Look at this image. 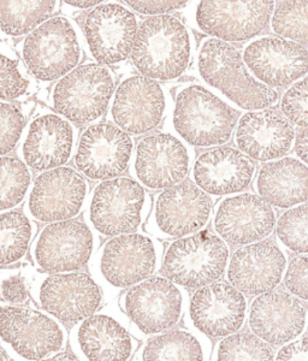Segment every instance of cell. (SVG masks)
<instances>
[{
    "label": "cell",
    "mask_w": 308,
    "mask_h": 361,
    "mask_svg": "<svg viewBox=\"0 0 308 361\" xmlns=\"http://www.w3.org/2000/svg\"><path fill=\"white\" fill-rule=\"evenodd\" d=\"M161 245L146 235H121L104 243L88 265L104 294L115 298L152 277L161 267Z\"/></svg>",
    "instance_id": "1"
},
{
    "label": "cell",
    "mask_w": 308,
    "mask_h": 361,
    "mask_svg": "<svg viewBox=\"0 0 308 361\" xmlns=\"http://www.w3.org/2000/svg\"><path fill=\"white\" fill-rule=\"evenodd\" d=\"M29 74L42 82H54L76 69L83 58V35L76 22L51 17L18 45Z\"/></svg>",
    "instance_id": "2"
},
{
    "label": "cell",
    "mask_w": 308,
    "mask_h": 361,
    "mask_svg": "<svg viewBox=\"0 0 308 361\" xmlns=\"http://www.w3.org/2000/svg\"><path fill=\"white\" fill-rule=\"evenodd\" d=\"M190 302L185 288L164 276H152L127 289L119 299V308L130 320L129 331L136 340L149 337L175 328Z\"/></svg>",
    "instance_id": "3"
},
{
    "label": "cell",
    "mask_w": 308,
    "mask_h": 361,
    "mask_svg": "<svg viewBox=\"0 0 308 361\" xmlns=\"http://www.w3.org/2000/svg\"><path fill=\"white\" fill-rule=\"evenodd\" d=\"M190 59V34L176 17H149L137 29L132 49L136 69L151 80L180 76Z\"/></svg>",
    "instance_id": "4"
},
{
    "label": "cell",
    "mask_w": 308,
    "mask_h": 361,
    "mask_svg": "<svg viewBox=\"0 0 308 361\" xmlns=\"http://www.w3.org/2000/svg\"><path fill=\"white\" fill-rule=\"evenodd\" d=\"M66 326L42 310L0 305V345L10 359L40 361L68 345Z\"/></svg>",
    "instance_id": "5"
},
{
    "label": "cell",
    "mask_w": 308,
    "mask_h": 361,
    "mask_svg": "<svg viewBox=\"0 0 308 361\" xmlns=\"http://www.w3.org/2000/svg\"><path fill=\"white\" fill-rule=\"evenodd\" d=\"M115 93V76L106 66L81 64L58 80L49 93L54 112L78 126H87L103 117Z\"/></svg>",
    "instance_id": "6"
},
{
    "label": "cell",
    "mask_w": 308,
    "mask_h": 361,
    "mask_svg": "<svg viewBox=\"0 0 308 361\" xmlns=\"http://www.w3.org/2000/svg\"><path fill=\"white\" fill-rule=\"evenodd\" d=\"M199 70L206 82L246 110L272 106L278 99L273 88L250 75L238 49L217 39H210L202 45Z\"/></svg>",
    "instance_id": "7"
},
{
    "label": "cell",
    "mask_w": 308,
    "mask_h": 361,
    "mask_svg": "<svg viewBox=\"0 0 308 361\" xmlns=\"http://www.w3.org/2000/svg\"><path fill=\"white\" fill-rule=\"evenodd\" d=\"M229 263V247L209 231L185 236L168 246L161 272L185 290H197L221 279Z\"/></svg>",
    "instance_id": "8"
},
{
    "label": "cell",
    "mask_w": 308,
    "mask_h": 361,
    "mask_svg": "<svg viewBox=\"0 0 308 361\" xmlns=\"http://www.w3.org/2000/svg\"><path fill=\"white\" fill-rule=\"evenodd\" d=\"M146 193L142 185L129 177L100 182L90 194L85 223L105 238L134 234L142 223Z\"/></svg>",
    "instance_id": "9"
},
{
    "label": "cell",
    "mask_w": 308,
    "mask_h": 361,
    "mask_svg": "<svg viewBox=\"0 0 308 361\" xmlns=\"http://www.w3.org/2000/svg\"><path fill=\"white\" fill-rule=\"evenodd\" d=\"M30 296L44 312L63 324H76L98 312L104 293L91 274H39L30 284Z\"/></svg>",
    "instance_id": "10"
},
{
    "label": "cell",
    "mask_w": 308,
    "mask_h": 361,
    "mask_svg": "<svg viewBox=\"0 0 308 361\" xmlns=\"http://www.w3.org/2000/svg\"><path fill=\"white\" fill-rule=\"evenodd\" d=\"M236 121L238 114L204 87H188L177 97L173 126L193 146L226 144L230 140Z\"/></svg>",
    "instance_id": "11"
},
{
    "label": "cell",
    "mask_w": 308,
    "mask_h": 361,
    "mask_svg": "<svg viewBox=\"0 0 308 361\" xmlns=\"http://www.w3.org/2000/svg\"><path fill=\"white\" fill-rule=\"evenodd\" d=\"M91 193L87 178L70 166L42 171L34 178L23 214L33 222H63L86 209Z\"/></svg>",
    "instance_id": "12"
},
{
    "label": "cell",
    "mask_w": 308,
    "mask_h": 361,
    "mask_svg": "<svg viewBox=\"0 0 308 361\" xmlns=\"http://www.w3.org/2000/svg\"><path fill=\"white\" fill-rule=\"evenodd\" d=\"M98 238L86 223L78 219L46 224L29 248L34 265L44 274L76 272L97 253Z\"/></svg>",
    "instance_id": "13"
},
{
    "label": "cell",
    "mask_w": 308,
    "mask_h": 361,
    "mask_svg": "<svg viewBox=\"0 0 308 361\" xmlns=\"http://www.w3.org/2000/svg\"><path fill=\"white\" fill-rule=\"evenodd\" d=\"M129 326L130 320L119 306H107L74 324L68 343L83 361H130L140 342Z\"/></svg>",
    "instance_id": "14"
},
{
    "label": "cell",
    "mask_w": 308,
    "mask_h": 361,
    "mask_svg": "<svg viewBox=\"0 0 308 361\" xmlns=\"http://www.w3.org/2000/svg\"><path fill=\"white\" fill-rule=\"evenodd\" d=\"M78 130L54 110L39 107L35 115L25 124L17 158L30 170L47 171L66 166L75 157Z\"/></svg>",
    "instance_id": "15"
},
{
    "label": "cell",
    "mask_w": 308,
    "mask_h": 361,
    "mask_svg": "<svg viewBox=\"0 0 308 361\" xmlns=\"http://www.w3.org/2000/svg\"><path fill=\"white\" fill-rule=\"evenodd\" d=\"M248 299L229 282L217 281L199 288L190 298L185 311V328L204 334L211 340H222L245 326Z\"/></svg>",
    "instance_id": "16"
},
{
    "label": "cell",
    "mask_w": 308,
    "mask_h": 361,
    "mask_svg": "<svg viewBox=\"0 0 308 361\" xmlns=\"http://www.w3.org/2000/svg\"><path fill=\"white\" fill-rule=\"evenodd\" d=\"M133 154V140L112 123L88 126L78 137L75 166L85 178L106 180L127 170Z\"/></svg>",
    "instance_id": "17"
},
{
    "label": "cell",
    "mask_w": 308,
    "mask_h": 361,
    "mask_svg": "<svg viewBox=\"0 0 308 361\" xmlns=\"http://www.w3.org/2000/svg\"><path fill=\"white\" fill-rule=\"evenodd\" d=\"M251 333L271 347H282L304 335L308 326V306L283 289L255 296L248 308Z\"/></svg>",
    "instance_id": "18"
},
{
    "label": "cell",
    "mask_w": 308,
    "mask_h": 361,
    "mask_svg": "<svg viewBox=\"0 0 308 361\" xmlns=\"http://www.w3.org/2000/svg\"><path fill=\"white\" fill-rule=\"evenodd\" d=\"M137 33L134 13L117 3H101L85 20L83 37L98 64L112 66L132 54Z\"/></svg>",
    "instance_id": "19"
},
{
    "label": "cell",
    "mask_w": 308,
    "mask_h": 361,
    "mask_svg": "<svg viewBox=\"0 0 308 361\" xmlns=\"http://www.w3.org/2000/svg\"><path fill=\"white\" fill-rule=\"evenodd\" d=\"M275 1H202L199 27L221 42H245L261 33L270 21Z\"/></svg>",
    "instance_id": "20"
},
{
    "label": "cell",
    "mask_w": 308,
    "mask_h": 361,
    "mask_svg": "<svg viewBox=\"0 0 308 361\" xmlns=\"http://www.w3.org/2000/svg\"><path fill=\"white\" fill-rule=\"evenodd\" d=\"M287 257L273 241L263 240L235 250L228 263L226 279L246 296H259L280 286Z\"/></svg>",
    "instance_id": "21"
},
{
    "label": "cell",
    "mask_w": 308,
    "mask_h": 361,
    "mask_svg": "<svg viewBox=\"0 0 308 361\" xmlns=\"http://www.w3.org/2000/svg\"><path fill=\"white\" fill-rule=\"evenodd\" d=\"M164 110L161 87L154 80L135 75L117 87L110 112L119 129L127 134L141 135L159 124Z\"/></svg>",
    "instance_id": "22"
},
{
    "label": "cell",
    "mask_w": 308,
    "mask_h": 361,
    "mask_svg": "<svg viewBox=\"0 0 308 361\" xmlns=\"http://www.w3.org/2000/svg\"><path fill=\"white\" fill-rule=\"evenodd\" d=\"M210 197L190 180L168 188L158 197L154 222L158 234L165 238H185L197 234L211 216Z\"/></svg>",
    "instance_id": "23"
},
{
    "label": "cell",
    "mask_w": 308,
    "mask_h": 361,
    "mask_svg": "<svg viewBox=\"0 0 308 361\" xmlns=\"http://www.w3.org/2000/svg\"><path fill=\"white\" fill-rule=\"evenodd\" d=\"M276 216L271 206L254 194L226 199L214 217V229L223 241L246 246L263 241L272 234Z\"/></svg>",
    "instance_id": "24"
},
{
    "label": "cell",
    "mask_w": 308,
    "mask_h": 361,
    "mask_svg": "<svg viewBox=\"0 0 308 361\" xmlns=\"http://www.w3.org/2000/svg\"><path fill=\"white\" fill-rule=\"evenodd\" d=\"M134 168L147 188H171L188 175L190 154L185 145L170 134L146 136L136 148Z\"/></svg>",
    "instance_id": "25"
},
{
    "label": "cell",
    "mask_w": 308,
    "mask_h": 361,
    "mask_svg": "<svg viewBox=\"0 0 308 361\" xmlns=\"http://www.w3.org/2000/svg\"><path fill=\"white\" fill-rule=\"evenodd\" d=\"M245 63L265 86L285 87L308 71V52L297 42L263 37L245 51Z\"/></svg>",
    "instance_id": "26"
},
{
    "label": "cell",
    "mask_w": 308,
    "mask_h": 361,
    "mask_svg": "<svg viewBox=\"0 0 308 361\" xmlns=\"http://www.w3.org/2000/svg\"><path fill=\"white\" fill-rule=\"evenodd\" d=\"M295 132L290 121L273 110L250 112L238 122L236 142L247 157L266 161L283 157Z\"/></svg>",
    "instance_id": "27"
},
{
    "label": "cell",
    "mask_w": 308,
    "mask_h": 361,
    "mask_svg": "<svg viewBox=\"0 0 308 361\" xmlns=\"http://www.w3.org/2000/svg\"><path fill=\"white\" fill-rule=\"evenodd\" d=\"M254 163L245 153L230 147L212 148L202 153L194 165V178L205 193L226 195L248 187Z\"/></svg>",
    "instance_id": "28"
},
{
    "label": "cell",
    "mask_w": 308,
    "mask_h": 361,
    "mask_svg": "<svg viewBox=\"0 0 308 361\" xmlns=\"http://www.w3.org/2000/svg\"><path fill=\"white\" fill-rule=\"evenodd\" d=\"M257 187L261 199L270 205L287 209L308 200V168L294 158L264 165Z\"/></svg>",
    "instance_id": "29"
},
{
    "label": "cell",
    "mask_w": 308,
    "mask_h": 361,
    "mask_svg": "<svg viewBox=\"0 0 308 361\" xmlns=\"http://www.w3.org/2000/svg\"><path fill=\"white\" fill-rule=\"evenodd\" d=\"M214 342L188 328H173L149 337L136 352V361H211Z\"/></svg>",
    "instance_id": "30"
},
{
    "label": "cell",
    "mask_w": 308,
    "mask_h": 361,
    "mask_svg": "<svg viewBox=\"0 0 308 361\" xmlns=\"http://www.w3.org/2000/svg\"><path fill=\"white\" fill-rule=\"evenodd\" d=\"M61 1H1L0 0V37L17 39L29 35L39 25L54 17Z\"/></svg>",
    "instance_id": "31"
},
{
    "label": "cell",
    "mask_w": 308,
    "mask_h": 361,
    "mask_svg": "<svg viewBox=\"0 0 308 361\" xmlns=\"http://www.w3.org/2000/svg\"><path fill=\"white\" fill-rule=\"evenodd\" d=\"M37 234V223L20 211L0 214V267L20 263Z\"/></svg>",
    "instance_id": "32"
},
{
    "label": "cell",
    "mask_w": 308,
    "mask_h": 361,
    "mask_svg": "<svg viewBox=\"0 0 308 361\" xmlns=\"http://www.w3.org/2000/svg\"><path fill=\"white\" fill-rule=\"evenodd\" d=\"M33 173L17 157H0V214L16 209L27 200Z\"/></svg>",
    "instance_id": "33"
},
{
    "label": "cell",
    "mask_w": 308,
    "mask_h": 361,
    "mask_svg": "<svg viewBox=\"0 0 308 361\" xmlns=\"http://www.w3.org/2000/svg\"><path fill=\"white\" fill-rule=\"evenodd\" d=\"M211 361H275V350L254 334L238 331L214 345Z\"/></svg>",
    "instance_id": "34"
},
{
    "label": "cell",
    "mask_w": 308,
    "mask_h": 361,
    "mask_svg": "<svg viewBox=\"0 0 308 361\" xmlns=\"http://www.w3.org/2000/svg\"><path fill=\"white\" fill-rule=\"evenodd\" d=\"M32 78L21 57L0 42V102H10L28 93Z\"/></svg>",
    "instance_id": "35"
},
{
    "label": "cell",
    "mask_w": 308,
    "mask_h": 361,
    "mask_svg": "<svg viewBox=\"0 0 308 361\" xmlns=\"http://www.w3.org/2000/svg\"><path fill=\"white\" fill-rule=\"evenodd\" d=\"M276 33L290 42H308V1H282L272 18Z\"/></svg>",
    "instance_id": "36"
},
{
    "label": "cell",
    "mask_w": 308,
    "mask_h": 361,
    "mask_svg": "<svg viewBox=\"0 0 308 361\" xmlns=\"http://www.w3.org/2000/svg\"><path fill=\"white\" fill-rule=\"evenodd\" d=\"M277 236L288 250L308 255V204L282 214L277 223Z\"/></svg>",
    "instance_id": "37"
},
{
    "label": "cell",
    "mask_w": 308,
    "mask_h": 361,
    "mask_svg": "<svg viewBox=\"0 0 308 361\" xmlns=\"http://www.w3.org/2000/svg\"><path fill=\"white\" fill-rule=\"evenodd\" d=\"M27 112L23 105L0 102V157L8 156L20 144L27 124Z\"/></svg>",
    "instance_id": "38"
},
{
    "label": "cell",
    "mask_w": 308,
    "mask_h": 361,
    "mask_svg": "<svg viewBox=\"0 0 308 361\" xmlns=\"http://www.w3.org/2000/svg\"><path fill=\"white\" fill-rule=\"evenodd\" d=\"M30 286L20 267L0 269V298L13 306L28 302Z\"/></svg>",
    "instance_id": "39"
},
{
    "label": "cell",
    "mask_w": 308,
    "mask_h": 361,
    "mask_svg": "<svg viewBox=\"0 0 308 361\" xmlns=\"http://www.w3.org/2000/svg\"><path fill=\"white\" fill-rule=\"evenodd\" d=\"M281 107L285 118L300 127L308 128V78L285 92Z\"/></svg>",
    "instance_id": "40"
},
{
    "label": "cell",
    "mask_w": 308,
    "mask_h": 361,
    "mask_svg": "<svg viewBox=\"0 0 308 361\" xmlns=\"http://www.w3.org/2000/svg\"><path fill=\"white\" fill-rule=\"evenodd\" d=\"M284 287L288 293L308 301V257H295L288 264L284 272Z\"/></svg>",
    "instance_id": "41"
},
{
    "label": "cell",
    "mask_w": 308,
    "mask_h": 361,
    "mask_svg": "<svg viewBox=\"0 0 308 361\" xmlns=\"http://www.w3.org/2000/svg\"><path fill=\"white\" fill-rule=\"evenodd\" d=\"M275 361H308V336L282 345L275 353Z\"/></svg>",
    "instance_id": "42"
},
{
    "label": "cell",
    "mask_w": 308,
    "mask_h": 361,
    "mask_svg": "<svg viewBox=\"0 0 308 361\" xmlns=\"http://www.w3.org/2000/svg\"><path fill=\"white\" fill-rule=\"evenodd\" d=\"M130 8L136 13L142 15H161V13L175 11L177 8H183L188 4L187 1H127Z\"/></svg>",
    "instance_id": "43"
},
{
    "label": "cell",
    "mask_w": 308,
    "mask_h": 361,
    "mask_svg": "<svg viewBox=\"0 0 308 361\" xmlns=\"http://www.w3.org/2000/svg\"><path fill=\"white\" fill-rule=\"evenodd\" d=\"M296 154L308 165V129L299 133L295 140Z\"/></svg>",
    "instance_id": "44"
},
{
    "label": "cell",
    "mask_w": 308,
    "mask_h": 361,
    "mask_svg": "<svg viewBox=\"0 0 308 361\" xmlns=\"http://www.w3.org/2000/svg\"><path fill=\"white\" fill-rule=\"evenodd\" d=\"M40 361H83L82 359L73 353V352H66V350H62V352H58V353L52 354L49 357H45Z\"/></svg>",
    "instance_id": "45"
},
{
    "label": "cell",
    "mask_w": 308,
    "mask_h": 361,
    "mask_svg": "<svg viewBox=\"0 0 308 361\" xmlns=\"http://www.w3.org/2000/svg\"><path fill=\"white\" fill-rule=\"evenodd\" d=\"M64 4L69 8H76V10H86V8H95L99 4H101V1L94 0V1H64Z\"/></svg>",
    "instance_id": "46"
},
{
    "label": "cell",
    "mask_w": 308,
    "mask_h": 361,
    "mask_svg": "<svg viewBox=\"0 0 308 361\" xmlns=\"http://www.w3.org/2000/svg\"><path fill=\"white\" fill-rule=\"evenodd\" d=\"M0 361H10V357L6 354V352H5L1 345H0Z\"/></svg>",
    "instance_id": "47"
}]
</instances>
